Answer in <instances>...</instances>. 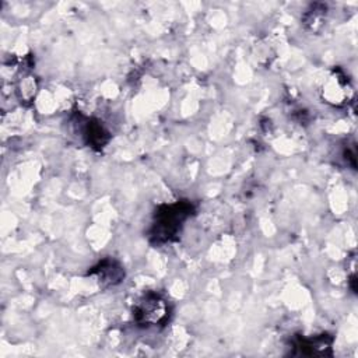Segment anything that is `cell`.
Returning <instances> with one entry per match:
<instances>
[{
	"mask_svg": "<svg viewBox=\"0 0 358 358\" xmlns=\"http://www.w3.org/2000/svg\"><path fill=\"white\" fill-rule=\"evenodd\" d=\"M194 207L189 200L175 201L172 204L159 206L155 210L148 238L155 245H162L176 239L183 222L192 217Z\"/></svg>",
	"mask_w": 358,
	"mask_h": 358,
	"instance_id": "6da1fadb",
	"label": "cell"
},
{
	"mask_svg": "<svg viewBox=\"0 0 358 358\" xmlns=\"http://www.w3.org/2000/svg\"><path fill=\"white\" fill-rule=\"evenodd\" d=\"M348 81L345 80V76L343 73H337L330 77V80L326 83L323 88V99L326 102H330L333 105H340L345 102L344 99L348 98Z\"/></svg>",
	"mask_w": 358,
	"mask_h": 358,
	"instance_id": "8992f818",
	"label": "cell"
},
{
	"mask_svg": "<svg viewBox=\"0 0 358 358\" xmlns=\"http://www.w3.org/2000/svg\"><path fill=\"white\" fill-rule=\"evenodd\" d=\"M133 316L140 327L165 326L171 317V305L161 294L151 291L136 302Z\"/></svg>",
	"mask_w": 358,
	"mask_h": 358,
	"instance_id": "7a4b0ae2",
	"label": "cell"
},
{
	"mask_svg": "<svg viewBox=\"0 0 358 358\" xmlns=\"http://www.w3.org/2000/svg\"><path fill=\"white\" fill-rule=\"evenodd\" d=\"M83 123L84 124L81 126L80 131L85 143L95 150H101L102 147H105L110 136H109V131L103 127V124L99 120L87 119V117H84Z\"/></svg>",
	"mask_w": 358,
	"mask_h": 358,
	"instance_id": "5b68a950",
	"label": "cell"
},
{
	"mask_svg": "<svg viewBox=\"0 0 358 358\" xmlns=\"http://www.w3.org/2000/svg\"><path fill=\"white\" fill-rule=\"evenodd\" d=\"M88 274L96 275L99 284H102L103 287L117 285L124 278V270L122 264L113 259L101 260L88 271Z\"/></svg>",
	"mask_w": 358,
	"mask_h": 358,
	"instance_id": "3957f363",
	"label": "cell"
},
{
	"mask_svg": "<svg viewBox=\"0 0 358 358\" xmlns=\"http://www.w3.org/2000/svg\"><path fill=\"white\" fill-rule=\"evenodd\" d=\"M333 338L327 334L298 338L294 341L295 355H330Z\"/></svg>",
	"mask_w": 358,
	"mask_h": 358,
	"instance_id": "277c9868",
	"label": "cell"
},
{
	"mask_svg": "<svg viewBox=\"0 0 358 358\" xmlns=\"http://www.w3.org/2000/svg\"><path fill=\"white\" fill-rule=\"evenodd\" d=\"M324 14H326V6L320 3H315L303 14V24L306 25V28L316 31L323 24L322 21Z\"/></svg>",
	"mask_w": 358,
	"mask_h": 358,
	"instance_id": "52a82bcc",
	"label": "cell"
}]
</instances>
